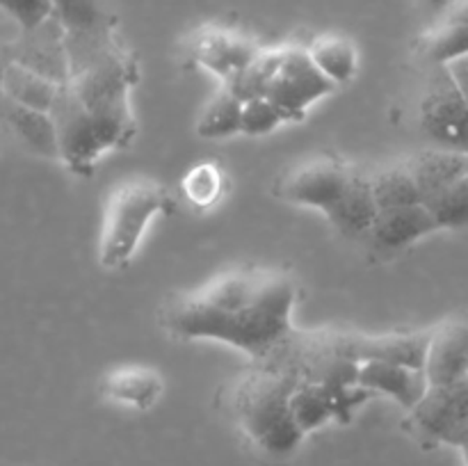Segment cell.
I'll return each mask as SVG.
<instances>
[{"mask_svg":"<svg viewBox=\"0 0 468 466\" xmlns=\"http://www.w3.org/2000/svg\"><path fill=\"white\" fill-rule=\"evenodd\" d=\"M423 370L430 387H446L468 377V320L452 318L430 329Z\"/></svg>","mask_w":468,"mask_h":466,"instance_id":"11","label":"cell"},{"mask_svg":"<svg viewBox=\"0 0 468 466\" xmlns=\"http://www.w3.org/2000/svg\"><path fill=\"white\" fill-rule=\"evenodd\" d=\"M259 50L251 39L222 27H204L190 44L195 62L208 69L222 82H229L236 73H240L259 55Z\"/></svg>","mask_w":468,"mask_h":466,"instance_id":"12","label":"cell"},{"mask_svg":"<svg viewBox=\"0 0 468 466\" xmlns=\"http://www.w3.org/2000/svg\"><path fill=\"white\" fill-rule=\"evenodd\" d=\"M425 3H428L434 12H443V9L448 12V9H451L457 0H425Z\"/></svg>","mask_w":468,"mask_h":466,"instance_id":"33","label":"cell"},{"mask_svg":"<svg viewBox=\"0 0 468 466\" xmlns=\"http://www.w3.org/2000/svg\"><path fill=\"white\" fill-rule=\"evenodd\" d=\"M59 91H62L59 82L50 80V78L41 76V73L30 71V69L21 67V64L9 62L3 96L12 99L14 103H21L32 110H41V112H50Z\"/></svg>","mask_w":468,"mask_h":466,"instance_id":"20","label":"cell"},{"mask_svg":"<svg viewBox=\"0 0 468 466\" xmlns=\"http://www.w3.org/2000/svg\"><path fill=\"white\" fill-rule=\"evenodd\" d=\"M53 16L67 35L96 32L110 27V16L101 0H62L53 5Z\"/></svg>","mask_w":468,"mask_h":466,"instance_id":"25","label":"cell"},{"mask_svg":"<svg viewBox=\"0 0 468 466\" xmlns=\"http://www.w3.org/2000/svg\"><path fill=\"white\" fill-rule=\"evenodd\" d=\"M7 67H9L7 53L0 50V96L5 94V76H7Z\"/></svg>","mask_w":468,"mask_h":466,"instance_id":"32","label":"cell"},{"mask_svg":"<svg viewBox=\"0 0 468 466\" xmlns=\"http://www.w3.org/2000/svg\"><path fill=\"white\" fill-rule=\"evenodd\" d=\"M452 448H457V450H460L462 460H464V466H468V425L462 429L460 434H457V439L452 441Z\"/></svg>","mask_w":468,"mask_h":466,"instance_id":"31","label":"cell"},{"mask_svg":"<svg viewBox=\"0 0 468 466\" xmlns=\"http://www.w3.org/2000/svg\"><path fill=\"white\" fill-rule=\"evenodd\" d=\"M163 391L165 382L160 373L146 365H123L103 377V396L135 409H151Z\"/></svg>","mask_w":468,"mask_h":466,"instance_id":"17","label":"cell"},{"mask_svg":"<svg viewBox=\"0 0 468 466\" xmlns=\"http://www.w3.org/2000/svg\"><path fill=\"white\" fill-rule=\"evenodd\" d=\"M291 409L292 418H295L297 428L302 429L304 437L315 432V429L324 428L332 420H338L336 405H334L327 388H323L315 382H309V379H300L295 384L291 393Z\"/></svg>","mask_w":468,"mask_h":466,"instance_id":"21","label":"cell"},{"mask_svg":"<svg viewBox=\"0 0 468 466\" xmlns=\"http://www.w3.org/2000/svg\"><path fill=\"white\" fill-rule=\"evenodd\" d=\"M425 206L439 219L441 231L443 228L468 231V167L448 190H443L441 195L430 199Z\"/></svg>","mask_w":468,"mask_h":466,"instance_id":"26","label":"cell"},{"mask_svg":"<svg viewBox=\"0 0 468 466\" xmlns=\"http://www.w3.org/2000/svg\"><path fill=\"white\" fill-rule=\"evenodd\" d=\"M468 53V0H457L446 18L420 39V55L430 67H446Z\"/></svg>","mask_w":468,"mask_h":466,"instance_id":"18","label":"cell"},{"mask_svg":"<svg viewBox=\"0 0 468 466\" xmlns=\"http://www.w3.org/2000/svg\"><path fill=\"white\" fill-rule=\"evenodd\" d=\"M437 231H441V224L432 210L425 204H414L378 210L368 238L375 249L402 251Z\"/></svg>","mask_w":468,"mask_h":466,"instance_id":"13","label":"cell"},{"mask_svg":"<svg viewBox=\"0 0 468 466\" xmlns=\"http://www.w3.org/2000/svg\"><path fill=\"white\" fill-rule=\"evenodd\" d=\"M183 192H186V199L199 208L215 204L222 195V172L218 164L201 163L192 167L183 178Z\"/></svg>","mask_w":468,"mask_h":466,"instance_id":"27","label":"cell"},{"mask_svg":"<svg viewBox=\"0 0 468 466\" xmlns=\"http://www.w3.org/2000/svg\"><path fill=\"white\" fill-rule=\"evenodd\" d=\"M291 122L286 117L279 105H274L268 96L263 99H254V101H247L242 105V132L245 135H268V132L277 131L282 123Z\"/></svg>","mask_w":468,"mask_h":466,"instance_id":"28","label":"cell"},{"mask_svg":"<svg viewBox=\"0 0 468 466\" xmlns=\"http://www.w3.org/2000/svg\"><path fill=\"white\" fill-rule=\"evenodd\" d=\"M274 192L283 201L323 210L347 238L368 236L378 215L370 176L332 155H318L291 167L279 178Z\"/></svg>","mask_w":468,"mask_h":466,"instance_id":"2","label":"cell"},{"mask_svg":"<svg viewBox=\"0 0 468 466\" xmlns=\"http://www.w3.org/2000/svg\"><path fill=\"white\" fill-rule=\"evenodd\" d=\"M5 53H7L9 62L21 64V67L41 73L59 85L69 82L67 35L55 16H50L35 30L21 32V39L7 46Z\"/></svg>","mask_w":468,"mask_h":466,"instance_id":"10","label":"cell"},{"mask_svg":"<svg viewBox=\"0 0 468 466\" xmlns=\"http://www.w3.org/2000/svg\"><path fill=\"white\" fill-rule=\"evenodd\" d=\"M359 387L368 388L370 393H384L411 411L428 393L430 382L425 370L420 368H410L391 361H366L359 365Z\"/></svg>","mask_w":468,"mask_h":466,"instance_id":"14","label":"cell"},{"mask_svg":"<svg viewBox=\"0 0 468 466\" xmlns=\"http://www.w3.org/2000/svg\"><path fill=\"white\" fill-rule=\"evenodd\" d=\"M53 122L58 128L59 160L76 174H91L94 164L99 163L105 151L114 146H123V142L110 131L108 126L91 117L76 99L67 85H62L58 101H55Z\"/></svg>","mask_w":468,"mask_h":466,"instance_id":"6","label":"cell"},{"mask_svg":"<svg viewBox=\"0 0 468 466\" xmlns=\"http://www.w3.org/2000/svg\"><path fill=\"white\" fill-rule=\"evenodd\" d=\"M242 101L233 96L227 87L215 94L208 108L201 114L199 123H197V132L204 140H224V137H233L242 132Z\"/></svg>","mask_w":468,"mask_h":466,"instance_id":"23","label":"cell"},{"mask_svg":"<svg viewBox=\"0 0 468 466\" xmlns=\"http://www.w3.org/2000/svg\"><path fill=\"white\" fill-rule=\"evenodd\" d=\"M419 108V123L434 149L468 154V105L446 67H432Z\"/></svg>","mask_w":468,"mask_h":466,"instance_id":"7","label":"cell"},{"mask_svg":"<svg viewBox=\"0 0 468 466\" xmlns=\"http://www.w3.org/2000/svg\"><path fill=\"white\" fill-rule=\"evenodd\" d=\"M172 210L174 196L160 183L146 178L122 183L105 206L99 242L101 265L105 270L126 268L135 256L151 219Z\"/></svg>","mask_w":468,"mask_h":466,"instance_id":"4","label":"cell"},{"mask_svg":"<svg viewBox=\"0 0 468 466\" xmlns=\"http://www.w3.org/2000/svg\"><path fill=\"white\" fill-rule=\"evenodd\" d=\"M405 164L410 167L411 176L419 185L420 199H423V204H428L430 199L448 190L464 174L468 167V154H455V151H443L432 146V149L411 155Z\"/></svg>","mask_w":468,"mask_h":466,"instance_id":"16","label":"cell"},{"mask_svg":"<svg viewBox=\"0 0 468 466\" xmlns=\"http://www.w3.org/2000/svg\"><path fill=\"white\" fill-rule=\"evenodd\" d=\"M300 382L295 373L274 361H256L251 370L229 388V411L247 439L274 460L300 448L302 429L291 409V393Z\"/></svg>","mask_w":468,"mask_h":466,"instance_id":"3","label":"cell"},{"mask_svg":"<svg viewBox=\"0 0 468 466\" xmlns=\"http://www.w3.org/2000/svg\"><path fill=\"white\" fill-rule=\"evenodd\" d=\"M0 9L14 18L21 32H30L53 16L50 0H0Z\"/></svg>","mask_w":468,"mask_h":466,"instance_id":"29","label":"cell"},{"mask_svg":"<svg viewBox=\"0 0 468 466\" xmlns=\"http://www.w3.org/2000/svg\"><path fill=\"white\" fill-rule=\"evenodd\" d=\"M58 3H62V0H50V5H58Z\"/></svg>","mask_w":468,"mask_h":466,"instance_id":"34","label":"cell"},{"mask_svg":"<svg viewBox=\"0 0 468 466\" xmlns=\"http://www.w3.org/2000/svg\"><path fill=\"white\" fill-rule=\"evenodd\" d=\"M306 53L314 59L315 67L320 69V73L329 78L336 87L350 82L355 78L356 69H359V53H356L355 44L346 37H315L309 48H306Z\"/></svg>","mask_w":468,"mask_h":466,"instance_id":"19","label":"cell"},{"mask_svg":"<svg viewBox=\"0 0 468 466\" xmlns=\"http://www.w3.org/2000/svg\"><path fill=\"white\" fill-rule=\"evenodd\" d=\"M334 87L336 85L320 73L306 48H286L268 99L279 105L291 122H302L311 105L332 94Z\"/></svg>","mask_w":468,"mask_h":466,"instance_id":"8","label":"cell"},{"mask_svg":"<svg viewBox=\"0 0 468 466\" xmlns=\"http://www.w3.org/2000/svg\"><path fill=\"white\" fill-rule=\"evenodd\" d=\"M283 50L286 48L259 50V55H256L240 73H236L231 80L224 82V87H227L233 96H238L242 103L268 96L270 85H272L274 76H277L279 67H282Z\"/></svg>","mask_w":468,"mask_h":466,"instance_id":"22","label":"cell"},{"mask_svg":"<svg viewBox=\"0 0 468 466\" xmlns=\"http://www.w3.org/2000/svg\"><path fill=\"white\" fill-rule=\"evenodd\" d=\"M430 332L410 334H359V332H292L286 345L297 352L336 355L359 361H391V364L425 368Z\"/></svg>","mask_w":468,"mask_h":466,"instance_id":"5","label":"cell"},{"mask_svg":"<svg viewBox=\"0 0 468 466\" xmlns=\"http://www.w3.org/2000/svg\"><path fill=\"white\" fill-rule=\"evenodd\" d=\"M370 187H373V199L378 210L423 204L419 185H416L414 176L405 163L382 169L379 174L370 176Z\"/></svg>","mask_w":468,"mask_h":466,"instance_id":"24","label":"cell"},{"mask_svg":"<svg viewBox=\"0 0 468 466\" xmlns=\"http://www.w3.org/2000/svg\"><path fill=\"white\" fill-rule=\"evenodd\" d=\"M410 420L425 446H452L468 425V377L446 387H430L410 411Z\"/></svg>","mask_w":468,"mask_h":466,"instance_id":"9","label":"cell"},{"mask_svg":"<svg viewBox=\"0 0 468 466\" xmlns=\"http://www.w3.org/2000/svg\"><path fill=\"white\" fill-rule=\"evenodd\" d=\"M446 69H448L452 82H455L457 90H460V94L464 96V101L468 105V53L460 55V58H455L452 62H448Z\"/></svg>","mask_w":468,"mask_h":466,"instance_id":"30","label":"cell"},{"mask_svg":"<svg viewBox=\"0 0 468 466\" xmlns=\"http://www.w3.org/2000/svg\"><path fill=\"white\" fill-rule=\"evenodd\" d=\"M0 119L32 154L59 160L58 128H55L53 114L26 108L21 103H14L7 96H0Z\"/></svg>","mask_w":468,"mask_h":466,"instance_id":"15","label":"cell"},{"mask_svg":"<svg viewBox=\"0 0 468 466\" xmlns=\"http://www.w3.org/2000/svg\"><path fill=\"white\" fill-rule=\"evenodd\" d=\"M297 283L268 265H238L197 291L169 297L160 327L178 341H219L263 361L292 334Z\"/></svg>","mask_w":468,"mask_h":466,"instance_id":"1","label":"cell"}]
</instances>
